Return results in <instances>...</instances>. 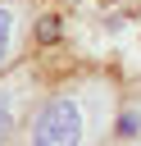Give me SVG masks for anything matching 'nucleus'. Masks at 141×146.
<instances>
[{
  "label": "nucleus",
  "mask_w": 141,
  "mask_h": 146,
  "mask_svg": "<svg viewBox=\"0 0 141 146\" xmlns=\"http://www.w3.org/2000/svg\"><path fill=\"white\" fill-rule=\"evenodd\" d=\"M123 114V82L105 68H77L45 87L18 146H109Z\"/></svg>",
  "instance_id": "nucleus-1"
},
{
  "label": "nucleus",
  "mask_w": 141,
  "mask_h": 146,
  "mask_svg": "<svg viewBox=\"0 0 141 146\" xmlns=\"http://www.w3.org/2000/svg\"><path fill=\"white\" fill-rule=\"evenodd\" d=\"M45 87H50L45 68L41 64H27V59L14 64L9 73H0V146H18L32 110L45 96Z\"/></svg>",
  "instance_id": "nucleus-2"
},
{
  "label": "nucleus",
  "mask_w": 141,
  "mask_h": 146,
  "mask_svg": "<svg viewBox=\"0 0 141 146\" xmlns=\"http://www.w3.org/2000/svg\"><path fill=\"white\" fill-rule=\"evenodd\" d=\"M32 0H0V73H9L14 64H23L27 41H32Z\"/></svg>",
  "instance_id": "nucleus-3"
},
{
  "label": "nucleus",
  "mask_w": 141,
  "mask_h": 146,
  "mask_svg": "<svg viewBox=\"0 0 141 146\" xmlns=\"http://www.w3.org/2000/svg\"><path fill=\"white\" fill-rule=\"evenodd\" d=\"M59 36H64L59 14H36V23H32V41H36V46H55Z\"/></svg>",
  "instance_id": "nucleus-4"
},
{
  "label": "nucleus",
  "mask_w": 141,
  "mask_h": 146,
  "mask_svg": "<svg viewBox=\"0 0 141 146\" xmlns=\"http://www.w3.org/2000/svg\"><path fill=\"white\" fill-rule=\"evenodd\" d=\"M109 146H123V141H109Z\"/></svg>",
  "instance_id": "nucleus-5"
},
{
  "label": "nucleus",
  "mask_w": 141,
  "mask_h": 146,
  "mask_svg": "<svg viewBox=\"0 0 141 146\" xmlns=\"http://www.w3.org/2000/svg\"><path fill=\"white\" fill-rule=\"evenodd\" d=\"M136 146H141V141H136Z\"/></svg>",
  "instance_id": "nucleus-6"
}]
</instances>
